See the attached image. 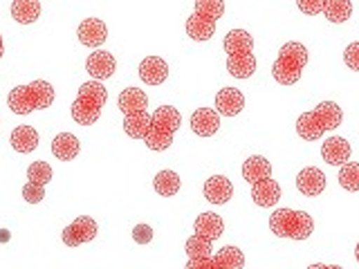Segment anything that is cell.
Returning <instances> with one entry per match:
<instances>
[{
	"instance_id": "6da1fadb",
	"label": "cell",
	"mask_w": 359,
	"mask_h": 269,
	"mask_svg": "<svg viewBox=\"0 0 359 269\" xmlns=\"http://www.w3.org/2000/svg\"><path fill=\"white\" fill-rule=\"evenodd\" d=\"M344 121V112L341 108L334 104V101H323L314 110L303 112L297 121V132L301 139L306 142H314L319 139L323 132L339 128Z\"/></svg>"
},
{
	"instance_id": "7a4b0ae2",
	"label": "cell",
	"mask_w": 359,
	"mask_h": 269,
	"mask_svg": "<svg viewBox=\"0 0 359 269\" xmlns=\"http://www.w3.org/2000/svg\"><path fill=\"white\" fill-rule=\"evenodd\" d=\"M108 90L101 81H88L79 88V95L72 101V119L79 126H93V123L101 117V108L106 106Z\"/></svg>"
},
{
	"instance_id": "3957f363",
	"label": "cell",
	"mask_w": 359,
	"mask_h": 269,
	"mask_svg": "<svg viewBox=\"0 0 359 269\" xmlns=\"http://www.w3.org/2000/svg\"><path fill=\"white\" fill-rule=\"evenodd\" d=\"M9 108L16 115H29L34 110H45L54 104V88L48 81H32L29 85H18L7 97Z\"/></svg>"
},
{
	"instance_id": "277c9868",
	"label": "cell",
	"mask_w": 359,
	"mask_h": 269,
	"mask_svg": "<svg viewBox=\"0 0 359 269\" xmlns=\"http://www.w3.org/2000/svg\"><path fill=\"white\" fill-rule=\"evenodd\" d=\"M308 63V50L303 43L290 41L280 48L276 61L272 65V76L276 78V83L280 85H294L299 78L303 67Z\"/></svg>"
},
{
	"instance_id": "5b68a950",
	"label": "cell",
	"mask_w": 359,
	"mask_h": 269,
	"mask_svg": "<svg viewBox=\"0 0 359 269\" xmlns=\"http://www.w3.org/2000/svg\"><path fill=\"white\" fill-rule=\"evenodd\" d=\"M182 123V115L173 106H160L151 115V128L144 137V144L151 151H166L173 142V134Z\"/></svg>"
},
{
	"instance_id": "8992f818",
	"label": "cell",
	"mask_w": 359,
	"mask_h": 269,
	"mask_svg": "<svg viewBox=\"0 0 359 269\" xmlns=\"http://www.w3.org/2000/svg\"><path fill=\"white\" fill-rule=\"evenodd\" d=\"M269 229L278 238L292 240H308L314 231V220L306 211H292V209H276L269 216Z\"/></svg>"
},
{
	"instance_id": "52a82bcc",
	"label": "cell",
	"mask_w": 359,
	"mask_h": 269,
	"mask_svg": "<svg viewBox=\"0 0 359 269\" xmlns=\"http://www.w3.org/2000/svg\"><path fill=\"white\" fill-rule=\"evenodd\" d=\"M224 14L222 0H196V11L187 20V34L194 41H209L216 32V22Z\"/></svg>"
},
{
	"instance_id": "ba28073f",
	"label": "cell",
	"mask_w": 359,
	"mask_h": 269,
	"mask_svg": "<svg viewBox=\"0 0 359 269\" xmlns=\"http://www.w3.org/2000/svg\"><path fill=\"white\" fill-rule=\"evenodd\" d=\"M245 265V254L238 247H222L216 256H209L205 261H196V263H187L189 269H241Z\"/></svg>"
},
{
	"instance_id": "9c48e42d",
	"label": "cell",
	"mask_w": 359,
	"mask_h": 269,
	"mask_svg": "<svg viewBox=\"0 0 359 269\" xmlns=\"http://www.w3.org/2000/svg\"><path fill=\"white\" fill-rule=\"evenodd\" d=\"M95 235H97V222L90 216H81L63 229V242L67 247H79L83 242H90Z\"/></svg>"
},
{
	"instance_id": "30bf717a",
	"label": "cell",
	"mask_w": 359,
	"mask_h": 269,
	"mask_svg": "<svg viewBox=\"0 0 359 269\" xmlns=\"http://www.w3.org/2000/svg\"><path fill=\"white\" fill-rule=\"evenodd\" d=\"M86 70L88 74L97 78V81H104V78H110L112 74H115L117 70V61H115V56H112L110 52L106 50H97L88 56V61H86Z\"/></svg>"
},
{
	"instance_id": "8fae6325",
	"label": "cell",
	"mask_w": 359,
	"mask_h": 269,
	"mask_svg": "<svg viewBox=\"0 0 359 269\" xmlns=\"http://www.w3.org/2000/svg\"><path fill=\"white\" fill-rule=\"evenodd\" d=\"M79 41H81L86 48H99L104 45V41L108 39V27L104 20L99 18H86L76 29Z\"/></svg>"
},
{
	"instance_id": "7c38bea8",
	"label": "cell",
	"mask_w": 359,
	"mask_h": 269,
	"mask_svg": "<svg viewBox=\"0 0 359 269\" xmlns=\"http://www.w3.org/2000/svg\"><path fill=\"white\" fill-rule=\"evenodd\" d=\"M220 112L213 108H198L194 115H191V128L200 137H211L216 134L220 128Z\"/></svg>"
},
{
	"instance_id": "4fadbf2b",
	"label": "cell",
	"mask_w": 359,
	"mask_h": 269,
	"mask_svg": "<svg viewBox=\"0 0 359 269\" xmlns=\"http://www.w3.org/2000/svg\"><path fill=\"white\" fill-rule=\"evenodd\" d=\"M168 76V65L160 56H146L140 63V78L149 85H162Z\"/></svg>"
},
{
	"instance_id": "5bb4252c",
	"label": "cell",
	"mask_w": 359,
	"mask_h": 269,
	"mask_svg": "<svg viewBox=\"0 0 359 269\" xmlns=\"http://www.w3.org/2000/svg\"><path fill=\"white\" fill-rule=\"evenodd\" d=\"M297 188L301 191L303 195H321L323 188H325V175L323 171H319V168L314 166H308L303 168V171L297 175Z\"/></svg>"
},
{
	"instance_id": "9a60e30c",
	"label": "cell",
	"mask_w": 359,
	"mask_h": 269,
	"mask_svg": "<svg viewBox=\"0 0 359 269\" xmlns=\"http://www.w3.org/2000/svg\"><path fill=\"white\" fill-rule=\"evenodd\" d=\"M216 108L224 117H236L245 108V95L238 88H222L216 95Z\"/></svg>"
},
{
	"instance_id": "2e32d148",
	"label": "cell",
	"mask_w": 359,
	"mask_h": 269,
	"mask_svg": "<svg viewBox=\"0 0 359 269\" xmlns=\"http://www.w3.org/2000/svg\"><path fill=\"white\" fill-rule=\"evenodd\" d=\"M351 144H348L344 137H330L325 139L323 146H321V157L323 162H328L332 166H341L351 160Z\"/></svg>"
},
{
	"instance_id": "e0dca14e",
	"label": "cell",
	"mask_w": 359,
	"mask_h": 269,
	"mask_svg": "<svg viewBox=\"0 0 359 269\" xmlns=\"http://www.w3.org/2000/svg\"><path fill=\"white\" fill-rule=\"evenodd\" d=\"M205 198L211 205H227L233 198V186L224 175H213L205 182Z\"/></svg>"
},
{
	"instance_id": "ac0fdd59",
	"label": "cell",
	"mask_w": 359,
	"mask_h": 269,
	"mask_svg": "<svg viewBox=\"0 0 359 269\" xmlns=\"http://www.w3.org/2000/svg\"><path fill=\"white\" fill-rule=\"evenodd\" d=\"M252 200H254L256 207H263V209L274 207L276 202L280 200V186H278V182H276V179H272V177L256 182L254 188H252Z\"/></svg>"
},
{
	"instance_id": "d6986e66",
	"label": "cell",
	"mask_w": 359,
	"mask_h": 269,
	"mask_svg": "<svg viewBox=\"0 0 359 269\" xmlns=\"http://www.w3.org/2000/svg\"><path fill=\"white\" fill-rule=\"evenodd\" d=\"M117 106L123 115H135V112H144L149 108V97H146L144 90L140 88H126V90H121Z\"/></svg>"
},
{
	"instance_id": "ffe728a7",
	"label": "cell",
	"mask_w": 359,
	"mask_h": 269,
	"mask_svg": "<svg viewBox=\"0 0 359 269\" xmlns=\"http://www.w3.org/2000/svg\"><path fill=\"white\" fill-rule=\"evenodd\" d=\"M227 72L236 78H250L256 72V56L254 52H241L227 56Z\"/></svg>"
},
{
	"instance_id": "44dd1931",
	"label": "cell",
	"mask_w": 359,
	"mask_h": 269,
	"mask_svg": "<svg viewBox=\"0 0 359 269\" xmlns=\"http://www.w3.org/2000/svg\"><path fill=\"white\" fill-rule=\"evenodd\" d=\"M79 151H81V144H79V139L72 132H61L52 139V153L61 162H72L79 155Z\"/></svg>"
},
{
	"instance_id": "7402d4cb",
	"label": "cell",
	"mask_w": 359,
	"mask_h": 269,
	"mask_svg": "<svg viewBox=\"0 0 359 269\" xmlns=\"http://www.w3.org/2000/svg\"><path fill=\"white\" fill-rule=\"evenodd\" d=\"M243 177L250 184H256V182H261V179L272 177V164L261 155H252L250 160L243 164Z\"/></svg>"
},
{
	"instance_id": "603a6c76",
	"label": "cell",
	"mask_w": 359,
	"mask_h": 269,
	"mask_svg": "<svg viewBox=\"0 0 359 269\" xmlns=\"http://www.w3.org/2000/svg\"><path fill=\"white\" fill-rule=\"evenodd\" d=\"M224 231V222L222 218L218 216V213H202V216H198L196 220V233L202 235V238L207 240H218L220 235Z\"/></svg>"
},
{
	"instance_id": "cb8c5ba5",
	"label": "cell",
	"mask_w": 359,
	"mask_h": 269,
	"mask_svg": "<svg viewBox=\"0 0 359 269\" xmlns=\"http://www.w3.org/2000/svg\"><path fill=\"white\" fill-rule=\"evenodd\" d=\"M41 16V3L39 0H14L11 3V18L20 25H29L36 22Z\"/></svg>"
},
{
	"instance_id": "d4e9b609",
	"label": "cell",
	"mask_w": 359,
	"mask_h": 269,
	"mask_svg": "<svg viewBox=\"0 0 359 269\" xmlns=\"http://www.w3.org/2000/svg\"><path fill=\"white\" fill-rule=\"evenodd\" d=\"M9 144L14 146V151L18 153H32V151H36V146H39V132L32 126H18L11 130Z\"/></svg>"
},
{
	"instance_id": "484cf974",
	"label": "cell",
	"mask_w": 359,
	"mask_h": 269,
	"mask_svg": "<svg viewBox=\"0 0 359 269\" xmlns=\"http://www.w3.org/2000/svg\"><path fill=\"white\" fill-rule=\"evenodd\" d=\"M151 128V115L149 112H135V115H123V130L133 139H144Z\"/></svg>"
},
{
	"instance_id": "4316f807",
	"label": "cell",
	"mask_w": 359,
	"mask_h": 269,
	"mask_svg": "<svg viewBox=\"0 0 359 269\" xmlns=\"http://www.w3.org/2000/svg\"><path fill=\"white\" fill-rule=\"evenodd\" d=\"M224 52L229 54H241V52H254V39L250 32L245 29H231L224 36Z\"/></svg>"
},
{
	"instance_id": "83f0119b",
	"label": "cell",
	"mask_w": 359,
	"mask_h": 269,
	"mask_svg": "<svg viewBox=\"0 0 359 269\" xmlns=\"http://www.w3.org/2000/svg\"><path fill=\"white\" fill-rule=\"evenodd\" d=\"M353 14V3L351 0H325L323 5V16L330 22H346Z\"/></svg>"
},
{
	"instance_id": "f1b7e54d",
	"label": "cell",
	"mask_w": 359,
	"mask_h": 269,
	"mask_svg": "<svg viewBox=\"0 0 359 269\" xmlns=\"http://www.w3.org/2000/svg\"><path fill=\"white\" fill-rule=\"evenodd\" d=\"M153 186L160 195L171 198L180 191V175L175 171H160L153 179Z\"/></svg>"
},
{
	"instance_id": "f546056e",
	"label": "cell",
	"mask_w": 359,
	"mask_h": 269,
	"mask_svg": "<svg viewBox=\"0 0 359 269\" xmlns=\"http://www.w3.org/2000/svg\"><path fill=\"white\" fill-rule=\"evenodd\" d=\"M187 254H189V263L196 261H205V258L211 256V240L202 238V235H191L187 240Z\"/></svg>"
},
{
	"instance_id": "4dcf8cb0",
	"label": "cell",
	"mask_w": 359,
	"mask_h": 269,
	"mask_svg": "<svg viewBox=\"0 0 359 269\" xmlns=\"http://www.w3.org/2000/svg\"><path fill=\"white\" fill-rule=\"evenodd\" d=\"M339 184L346 191H359V164L357 162H346V164H341Z\"/></svg>"
},
{
	"instance_id": "1f68e13d",
	"label": "cell",
	"mask_w": 359,
	"mask_h": 269,
	"mask_svg": "<svg viewBox=\"0 0 359 269\" xmlns=\"http://www.w3.org/2000/svg\"><path fill=\"white\" fill-rule=\"evenodd\" d=\"M27 179L29 182H36V184H48L52 179V166L48 162H34L27 168Z\"/></svg>"
},
{
	"instance_id": "d6a6232c",
	"label": "cell",
	"mask_w": 359,
	"mask_h": 269,
	"mask_svg": "<svg viewBox=\"0 0 359 269\" xmlns=\"http://www.w3.org/2000/svg\"><path fill=\"white\" fill-rule=\"evenodd\" d=\"M22 198H25L29 205H39V202L45 198V186L36 184V182H27L22 186Z\"/></svg>"
},
{
	"instance_id": "836d02e7",
	"label": "cell",
	"mask_w": 359,
	"mask_h": 269,
	"mask_svg": "<svg viewBox=\"0 0 359 269\" xmlns=\"http://www.w3.org/2000/svg\"><path fill=\"white\" fill-rule=\"evenodd\" d=\"M344 61H346L348 67H351V70L359 72V41L348 45L346 52H344Z\"/></svg>"
},
{
	"instance_id": "e575fe53",
	"label": "cell",
	"mask_w": 359,
	"mask_h": 269,
	"mask_svg": "<svg viewBox=\"0 0 359 269\" xmlns=\"http://www.w3.org/2000/svg\"><path fill=\"white\" fill-rule=\"evenodd\" d=\"M297 5H299V9L303 11V14L317 16V14H321V11H323L325 0H297Z\"/></svg>"
},
{
	"instance_id": "d590c367",
	"label": "cell",
	"mask_w": 359,
	"mask_h": 269,
	"mask_svg": "<svg viewBox=\"0 0 359 269\" xmlns=\"http://www.w3.org/2000/svg\"><path fill=\"white\" fill-rule=\"evenodd\" d=\"M133 240L137 244H149L153 240V229L149 224H137V227L133 229Z\"/></svg>"
},
{
	"instance_id": "8d00e7d4",
	"label": "cell",
	"mask_w": 359,
	"mask_h": 269,
	"mask_svg": "<svg viewBox=\"0 0 359 269\" xmlns=\"http://www.w3.org/2000/svg\"><path fill=\"white\" fill-rule=\"evenodd\" d=\"M11 240V233L7 229H0V242H9Z\"/></svg>"
},
{
	"instance_id": "74e56055",
	"label": "cell",
	"mask_w": 359,
	"mask_h": 269,
	"mask_svg": "<svg viewBox=\"0 0 359 269\" xmlns=\"http://www.w3.org/2000/svg\"><path fill=\"white\" fill-rule=\"evenodd\" d=\"M3 54H5V48H3V36H0V59H3Z\"/></svg>"
},
{
	"instance_id": "f35d334b",
	"label": "cell",
	"mask_w": 359,
	"mask_h": 269,
	"mask_svg": "<svg viewBox=\"0 0 359 269\" xmlns=\"http://www.w3.org/2000/svg\"><path fill=\"white\" fill-rule=\"evenodd\" d=\"M355 258H357V261H359V244L355 247Z\"/></svg>"
}]
</instances>
